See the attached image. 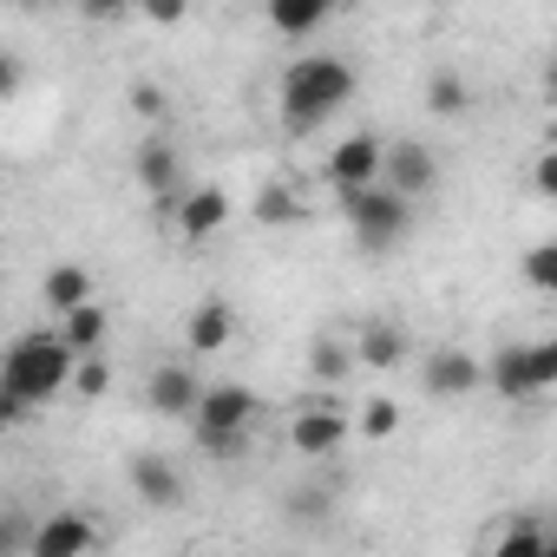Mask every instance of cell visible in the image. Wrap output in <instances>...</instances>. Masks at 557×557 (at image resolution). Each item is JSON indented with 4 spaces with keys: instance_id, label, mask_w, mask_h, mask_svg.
Returning <instances> with one entry per match:
<instances>
[{
    "instance_id": "obj_15",
    "label": "cell",
    "mask_w": 557,
    "mask_h": 557,
    "mask_svg": "<svg viewBox=\"0 0 557 557\" xmlns=\"http://www.w3.org/2000/svg\"><path fill=\"white\" fill-rule=\"evenodd\" d=\"M230 335H236L230 302H197V309H190V322H184L190 355H223V348H230Z\"/></svg>"
},
{
    "instance_id": "obj_30",
    "label": "cell",
    "mask_w": 557,
    "mask_h": 557,
    "mask_svg": "<svg viewBox=\"0 0 557 557\" xmlns=\"http://www.w3.org/2000/svg\"><path fill=\"white\" fill-rule=\"evenodd\" d=\"M145 21H158V27H177V21H184V8H177V0H164V8H145Z\"/></svg>"
},
{
    "instance_id": "obj_1",
    "label": "cell",
    "mask_w": 557,
    "mask_h": 557,
    "mask_svg": "<svg viewBox=\"0 0 557 557\" xmlns=\"http://www.w3.org/2000/svg\"><path fill=\"white\" fill-rule=\"evenodd\" d=\"M348 99H355V66L335 60V53H302V60H289V66H283V86H275V106H283V125H289V132L329 125Z\"/></svg>"
},
{
    "instance_id": "obj_26",
    "label": "cell",
    "mask_w": 557,
    "mask_h": 557,
    "mask_svg": "<svg viewBox=\"0 0 557 557\" xmlns=\"http://www.w3.org/2000/svg\"><path fill=\"white\" fill-rule=\"evenodd\" d=\"M73 387H79L86 400H92V394H106V387H112V368H106V355H86V361H79V381H73Z\"/></svg>"
},
{
    "instance_id": "obj_3",
    "label": "cell",
    "mask_w": 557,
    "mask_h": 557,
    "mask_svg": "<svg viewBox=\"0 0 557 557\" xmlns=\"http://www.w3.org/2000/svg\"><path fill=\"white\" fill-rule=\"evenodd\" d=\"M256 413H262V400H256L243 381H216V387H203V407H197V420H190V426H197V446H203L210 459L243 453Z\"/></svg>"
},
{
    "instance_id": "obj_25",
    "label": "cell",
    "mask_w": 557,
    "mask_h": 557,
    "mask_svg": "<svg viewBox=\"0 0 557 557\" xmlns=\"http://www.w3.org/2000/svg\"><path fill=\"white\" fill-rule=\"evenodd\" d=\"M361 433H368V440L400 433V407H394V400H368V407H361Z\"/></svg>"
},
{
    "instance_id": "obj_32",
    "label": "cell",
    "mask_w": 557,
    "mask_h": 557,
    "mask_svg": "<svg viewBox=\"0 0 557 557\" xmlns=\"http://www.w3.org/2000/svg\"><path fill=\"white\" fill-rule=\"evenodd\" d=\"M485 557H492V550H485Z\"/></svg>"
},
{
    "instance_id": "obj_10",
    "label": "cell",
    "mask_w": 557,
    "mask_h": 557,
    "mask_svg": "<svg viewBox=\"0 0 557 557\" xmlns=\"http://www.w3.org/2000/svg\"><path fill=\"white\" fill-rule=\"evenodd\" d=\"M342 440H348V413H342V407H302V413L289 420V446H296L302 459H329Z\"/></svg>"
},
{
    "instance_id": "obj_31",
    "label": "cell",
    "mask_w": 557,
    "mask_h": 557,
    "mask_svg": "<svg viewBox=\"0 0 557 557\" xmlns=\"http://www.w3.org/2000/svg\"><path fill=\"white\" fill-rule=\"evenodd\" d=\"M544 557H557V531H550V544H544Z\"/></svg>"
},
{
    "instance_id": "obj_7",
    "label": "cell",
    "mask_w": 557,
    "mask_h": 557,
    "mask_svg": "<svg viewBox=\"0 0 557 557\" xmlns=\"http://www.w3.org/2000/svg\"><path fill=\"white\" fill-rule=\"evenodd\" d=\"M420 381H426V394H440V400H459V394L485 387V361H472L466 348H433V355L420 361Z\"/></svg>"
},
{
    "instance_id": "obj_23",
    "label": "cell",
    "mask_w": 557,
    "mask_h": 557,
    "mask_svg": "<svg viewBox=\"0 0 557 557\" xmlns=\"http://www.w3.org/2000/svg\"><path fill=\"white\" fill-rule=\"evenodd\" d=\"M426 106H433L440 119H459V112L472 106V86H466L459 73H433V79H426Z\"/></svg>"
},
{
    "instance_id": "obj_12",
    "label": "cell",
    "mask_w": 557,
    "mask_h": 557,
    "mask_svg": "<svg viewBox=\"0 0 557 557\" xmlns=\"http://www.w3.org/2000/svg\"><path fill=\"white\" fill-rule=\"evenodd\" d=\"M407 348H413V342H407V329H400V322H387V315H368V322H361V335H355V361H361V368H374V374L400 368V361H407Z\"/></svg>"
},
{
    "instance_id": "obj_29",
    "label": "cell",
    "mask_w": 557,
    "mask_h": 557,
    "mask_svg": "<svg viewBox=\"0 0 557 557\" xmlns=\"http://www.w3.org/2000/svg\"><path fill=\"white\" fill-rule=\"evenodd\" d=\"M21 92V60L8 53V60H0V99H14Z\"/></svg>"
},
{
    "instance_id": "obj_21",
    "label": "cell",
    "mask_w": 557,
    "mask_h": 557,
    "mask_svg": "<svg viewBox=\"0 0 557 557\" xmlns=\"http://www.w3.org/2000/svg\"><path fill=\"white\" fill-rule=\"evenodd\" d=\"M355 368H361V361H355V348H348V342H335V335H322V342L309 348V374H315V381H348Z\"/></svg>"
},
{
    "instance_id": "obj_9",
    "label": "cell",
    "mask_w": 557,
    "mask_h": 557,
    "mask_svg": "<svg viewBox=\"0 0 557 557\" xmlns=\"http://www.w3.org/2000/svg\"><path fill=\"white\" fill-rule=\"evenodd\" d=\"M145 400H151L164 420H197V407H203V381H197L190 368H151Z\"/></svg>"
},
{
    "instance_id": "obj_24",
    "label": "cell",
    "mask_w": 557,
    "mask_h": 557,
    "mask_svg": "<svg viewBox=\"0 0 557 557\" xmlns=\"http://www.w3.org/2000/svg\"><path fill=\"white\" fill-rule=\"evenodd\" d=\"M518 275H524V289H537V296H557V243H537V249H524Z\"/></svg>"
},
{
    "instance_id": "obj_27",
    "label": "cell",
    "mask_w": 557,
    "mask_h": 557,
    "mask_svg": "<svg viewBox=\"0 0 557 557\" xmlns=\"http://www.w3.org/2000/svg\"><path fill=\"white\" fill-rule=\"evenodd\" d=\"M531 184H537V197H557V145L531 164Z\"/></svg>"
},
{
    "instance_id": "obj_4",
    "label": "cell",
    "mask_w": 557,
    "mask_h": 557,
    "mask_svg": "<svg viewBox=\"0 0 557 557\" xmlns=\"http://www.w3.org/2000/svg\"><path fill=\"white\" fill-rule=\"evenodd\" d=\"M342 216H348V230H355V243H361L368 256H387V249L413 230V203H407L400 190H387V184L348 190V197H342Z\"/></svg>"
},
{
    "instance_id": "obj_28",
    "label": "cell",
    "mask_w": 557,
    "mask_h": 557,
    "mask_svg": "<svg viewBox=\"0 0 557 557\" xmlns=\"http://www.w3.org/2000/svg\"><path fill=\"white\" fill-rule=\"evenodd\" d=\"M132 106H138V119H164V92L158 86H132Z\"/></svg>"
},
{
    "instance_id": "obj_13",
    "label": "cell",
    "mask_w": 557,
    "mask_h": 557,
    "mask_svg": "<svg viewBox=\"0 0 557 557\" xmlns=\"http://www.w3.org/2000/svg\"><path fill=\"white\" fill-rule=\"evenodd\" d=\"M138 184H145V197H151L164 216L184 210V203L171 197V184H177V151H171L164 138H145V145H138Z\"/></svg>"
},
{
    "instance_id": "obj_14",
    "label": "cell",
    "mask_w": 557,
    "mask_h": 557,
    "mask_svg": "<svg viewBox=\"0 0 557 557\" xmlns=\"http://www.w3.org/2000/svg\"><path fill=\"white\" fill-rule=\"evenodd\" d=\"M132 492H138L145 505H158V511L184 505V479H177V466L158 459V453H138V459H132Z\"/></svg>"
},
{
    "instance_id": "obj_8",
    "label": "cell",
    "mask_w": 557,
    "mask_h": 557,
    "mask_svg": "<svg viewBox=\"0 0 557 557\" xmlns=\"http://www.w3.org/2000/svg\"><path fill=\"white\" fill-rule=\"evenodd\" d=\"M92 550V518L86 511H47L27 537V557H86Z\"/></svg>"
},
{
    "instance_id": "obj_18",
    "label": "cell",
    "mask_w": 557,
    "mask_h": 557,
    "mask_svg": "<svg viewBox=\"0 0 557 557\" xmlns=\"http://www.w3.org/2000/svg\"><path fill=\"white\" fill-rule=\"evenodd\" d=\"M92 302V275L79 269V262H53V275H47V309L66 322L73 309H86Z\"/></svg>"
},
{
    "instance_id": "obj_2",
    "label": "cell",
    "mask_w": 557,
    "mask_h": 557,
    "mask_svg": "<svg viewBox=\"0 0 557 557\" xmlns=\"http://www.w3.org/2000/svg\"><path fill=\"white\" fill-rule=\"evenodd\" d=\"M73 381H79V355L66 335H21L8 348V368H0V394L21 400V407H47Z\"/></svg>"
},
{
    "instance_id": "obj_19",
    "label": "cell",
    "mask_w": 557,
    "mask_h": 557,
    "mask_svg": "<svg viewBox=\"0 0 557 557\" xmlns=\"http://www.w3.org/2000/svg\"><path fill=\"white\" fill-rule=\"evenodd\" d=\"M60 335L73 342V355H79V361H86V355H106V309H99V302L73 309V315L60 322Z\"/></svg>"
},
{
    "instance_id": "obj_20",
    "label": "cell",
    "mask_w": 557,
    "mask_h": 557,
    "mask_svg": "<svg viewBox=\"0 0 557 557\" xmlns=\"http://www.w3.org/2000/svg\"><path fill=\"white\" fill-rule=\"evenodd\" d=\"M249 216H256V223H269V230H283V223H296V216H302V197H296L289 184H262V190H256V203H249Z\"/></svg>"
},
{
    "instance_id": "obj_6",
    "label": "cell",
    "mask_w": 557,
    "mask_h": 557,
    "mask_svg": "<svg viewBox=\"0 0 557 557\" xmlns=\"http://www.w3.org/2000/svg\"><path fill=\"white\" fill-rule=\"evenodd\" d=\"M329 184L348 197V190H374V184H387V138H374V132H355V138H342L335 151H329Z\"/></svg>"
},
{
    "instance_id": "obj_22",
    "label": "cell",
    "mask_w": 557,
    "mask_h": 557,
    "mask_svg": "<svg viewBox=\"0 0 557 557\" xmlns=\"http://www.w3.org/2000/svg\"><path fill=\"white\" fill-rule=\"evenodd\" d=\"M544 544H550V531H544L537 518H511L505 537L492 544V557H544Z\"/></svg>"
},
{
    "instance_id": "obj_5",
    "label": "cell",
    "mask_w": 557,
    "mask_h": 557,
    "mask_svg": "<svg viewBox=\"0 0 557 557\" xmlns=\"http://www.w3.org/2000/svg\"><path fill=\"white\" fill-rule=\"evenodd\" d=\"M485 387H498L505 400H531L544 387H557V335L550 342H511L485 361Z\"/></svg>"
},
{
    "instance_id": "obj_16",
    "label": "cell",
    "mask_w": 557,
    "mask_h": 557,
    "mask_svg": "<svg viewBox=\"0 0 557 557\" xmlns=\"http://www.w3.org/2000/svg\"><path fill=\"white\" fill-rule=\"evenodd\" d=\"M329 0H269V27L283 34V40H309V34H322L329 27Z\"/></svg>"
},
{
    "instance_id": "obj_17",
    "label": "cell",
    "mask_w": 557,
    "mask_h": 557,
    "mask_svg": "<svg viewBox=\"0 0 557 557\" xmlns=\"http://www.w3.org/2000/svg\"><path fill=\"white\" fill-rule=\"evenodd\" d=\"M223 216H230V197H223L216 184H203V190H190V197H184V210H177V230H184L190 243H203L210 230H223Z\"/></svg>"
},
{
    "instance_id": "obj_11",
    "label": "cell",
    "mask_w": 557,
    "mask_h": 557,
    "mask_svg": "<svg viewBox=\"0 0 557 557\" xmlns=\"http://www.w3.org/2000/svg\"><path fill=\"white\" fill-rule=\"evenodd\" d=\"M440 184V158L426 145H387V190H400L407 203H420Z\"/></svg>"
}]
</instances>
